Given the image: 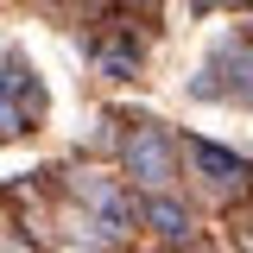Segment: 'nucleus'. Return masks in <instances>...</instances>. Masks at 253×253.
I'll return each instance as SVG.
<instances>
[{
	"label": "nucleus",
	"instance_id": "nucleus-1",
	"mask_svg": "<svg viewBox=\"0 0 253 253\" xmlns=\"http://www.w3.org/2000/svg\"><path fill=\"white\" fill-rule=\"evenodd\" d=\"M171 139L158 133V126H133L126 133V177L133 184H146V190H165L171 184Z\"/></svg>",
	"mask_w": 253,
	"mask_h": 253
},
{
	"label": "nucleus",
	"instance_id": "nucleus-2",
	"mask_svg": "<svg viewBox=\"0 0 253 253\" xmlns=\"http://www.w3.org/2000/svg\"><path fill=\"white\" fill-rule=\"evenodd\" d=\"M83 203L95 209V228H101V234H133V203H126V190H121V184L83 177Z\"/></svg>",
	"mask_w": 253,
	"mask_h": 253
},
{
	"label": "nucleus",
	"instance_id": "nucleus-3",
	"mask_svg": "<svg viewBox=\"0 0 253 253\" xmlns=\"http://www.w3.org/2000/svg\"><path fill=\"white\" fill-rule=\"evenodd\" d=\"M190 152H196V165H203V177H209L215 190H241V184L253 177V165H247L241 152H228V146H209V139H196Z\"/></svg>",
	"mask_w": 253,
	"mask_h": 253
},
{
	"label": "nucleus",
	"instance_id": "nucleus-4",
	"mask_svg": "<svg viewBox=\"0 0 253 253\" xmlns=\"http://www.w3.org/2000/svg\"><path fill=\"white\" fill-rule=\"evenodd\" d=\"M146 221H152L165 241H184V234H190V215L171 203V196H152V203H146Z\"/></svg>",
	"mask_w": 253,
	"mask_h": 253
},
{
	"label": "nucleus",
	"instance_id": "nucleus-5",
	"mask_svg": "<svg viewBox=\"0 0 253 253\" xmlns=\"http://www.w3.org/2000/svg\"><path fill=\"white\" fill-rule=\"evenodd\" d=\"M6 126H13V83L0 76V133H6Z\"/></svg>",
	"mask_w": 253,
	"mask_h": 253
}]
</instances>
